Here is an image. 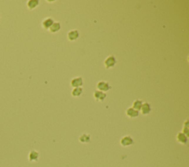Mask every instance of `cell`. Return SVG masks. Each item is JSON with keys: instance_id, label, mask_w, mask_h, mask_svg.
I'll list each match as a JSON object with an SVG mask.
<instances>
[{"instance_id": "6da1fadb", "label": "cell", "mask_w": 189, "mask_h": 167, "mask_svg": "<svg viewBox=\"0 0 189 167\" xmlns=\"http://www.w3.org/2000/svg\"><path fill=\"white\" fill-rule=\"evenodd\" d=\"M121 145L122 146H124V147H126V146H129L131 145H132L134 144V140L131 136H126L124 137H123L122 139H121Z\"/></svg>"}, {"instance_id": "7a4b0ae2", "label": "cell", "mask_w": 189, "mask_h": 167, "mask_svg": "<svg viewBox=\"0 0 189 167\" xmlns=\"http://www.w3.org/2000/svg\"><path fill=\"white\" fill-rule=\"evenodd\" d=\"M116 64V59L113 55H110L105 60L104 66L106 69L112 68Z\"/></svg>"}, {"instance_id": "3957f363", "label": "cell", "mask_w": 189, "mask_h": 167, "mask_svg": "<svg viewBox=\"0 0 189 167\" xmlns=\"http://www.w3.org/2000/svg\"><path fill=\"white\" fill-rule=\"evenodd\" d=\"M97 88L98 90L102 92H106L111 89V86L109 84L106 82L101 81L97 84Z\"/></svg>"}, {"instance_id": "277c9868", "label": "cell", "mask_w": 189, "mask_h": 167, "mask_svg": "<svg viewBox=\"0 0 189 167\" xmlns=\"http://www.w3.org/2000/svg\"><path fill=\"white\" fill-rule=\"evenodd\" d=\"M93 96L96 101L102 102L103 101V100L105 99V98L106 97V94L104 93V92H102V91H100L97 90L94 92Z\"/></svg>"}, {"instance_id": "5b68a950", "label": "cell", "mask_w": 189, "mask_h": 167, "mask_svg": "<svg viewBox=\"0 0 189 167\" xmlns=\"http://www.w3.org/2000/svg\"><path fill=\"white\" fill-rule=\"evenodd\" d=\"M39 158V153L36 150H31L29 152L28 160L30 162H36Z\"/></svg>"}, {"instance_id": "8992f818", "label": "cell", "mask_w": 189, "mask_h": 167, "mask_svg": "<svg viewBox=\"0 0 189 167\" xmlns=\"http://www.w3.org/2000/svg\"><path fill=\"white\" fill-rule=\"evenodd\" d=\"M126 114L130 119H135V118H137L139 116V111L135 110L132 108H129L126 111Z\"/></svg>"}, {"instance_id": "52a82bcc", "label": "cell", "mask_w": 189, "mask_h": 167, "mask_svg": "<svg viewBox=\"0 0 189 167\" xmlns=\"http://www.w3.org/2000/svg\"><path fill=\"white\" fill-rule=\"evenodd\" d=\"M176 139H177V142L180 144H186L188 142V137L182 132L177 133Z\"/></svg>"}, {"instance_id": "ba28073f", "label": "cell", "mask_w": 189, "mask_h": 167, "mask_svg": "<svg viewBox=\"0 0 189 167\" xmlns=\"http://www.w3.org/2000/svg\"><path fill=\"white\" fill-rule=\"evenodd\" d=\"M71 86L74 88H78L83 86V78L81 77H75L71 80Z\"/></svg>"}, {"instance_id": "9c48e42d", "label": "cell", "mask_w": 189, "mask_h": 167, "mask_svg": "<svg viewBox=\"0 0 189 167\" xmlns=\"http://www.w3.org/2000/svg\"><path fill=\"white\" fill-rule=\"evenodd\" d=\"M79 37V33L78 30H72L70 31L67 34V38H68L69 41H73L78 39Z\"/></svg>"}, {"instance_id": "30bf717a", "label": "cell", "mask_w": 189, "mask_h": 167, "mask_svg": "<svg viewBox=\"0 0 189 167\" xmlns=\"http://www.w3.org/2000/svg\"><path fill=\"white\" fill-rule=\"evenodd\" d=\"M151 105H150L149 103H143L142 107L141 108V111L143 115H147L151 112Z\"/></svg>"}, {"instance_id": "8fae6325", "label": "cell", "mask_w": 189, "mask_h": 167, "mask_svg": "<svg viewBox=\"0 0 189 167\" xmlns=\"http://www.w3.org/2000/svg\"><path fill=\"white\" fill-rule=\"evenodd\" d=\"M39 4V2L38 0H30L27 2V6L29 10L32 11V10L35 9Z\"/></svg>"}, {"instance_id": "7c38bea8", "label": "cell", "mask_w": 189, "mask_h": 167, "mask_svg": "<svg viewBox=\"0 0 189 167\" xmlns=\"http://www.w3.org/2000/svg\"><path fill=\"white\" fill-rule=\"evenodd\" d=\"M53 23H54V21H53L52 18H45V19L42 21L43 28L46 29V30H47V29H48L49 30V28H50V27L53 25Z\"/></svg>"}, {"instance_id": "4fadbf2b", "label": "cell", "mask_w": 189, "mask_h": 167, "mask_svg": "<svg viewBox=\"0 0 189 167\" xmlns=\"http://www.w3.org/2000/svg\"><path fill=\"white\" fill-rule=\"evenodd\" d=\"M61 29V24H59L58 22H56L53 23V25L49 28V31L52 33H57L58 31H59Z\"/></svg>"}, {"instance_id": "5bb4252c", "label": "cell", "mask_w": 189, "mask_h": 167, "mask_svg": "<svg viewBox=\"0 0 189 167\" xmlns=\"http://www.w3.org/2000/svg\"><path fill=\"white\" fill-rule=\"evenodd\" d=\"M79 142L83 144L89 143V142H90V136H89V134L83 133V134H82L81 136L79 137Z\"/></svg>"}, {"instance_id": "9a60e30c", "label": "cell", "mask_w": 189, "mask_h": 167, "mask_svg": "<svg viewBox=\"0 0 189 167\" xmlns=\"http://www.w3.org/2000/svg\"><path fill=\"white\" fill-rule=\"evenodd\" d=\"M83 93V88L81 87L78 88H75L73 91H72V96L74 97H78L80 95H81V93Z\"/></svg>"}, {"instance_id": "2e32d148", "label": "cell", "mask_w": 189, "mask_h": 167, "mask_svg": "<svg viewBox=\"0 0 189 167\" xmlns=\"http://www.w3.org/2000/svg\"><path fill=\"white\" fill-rule=\"evenodd\" d=\"M142 105H143V102L141 101V100H139V99H137V100H135V101L133 103L132 108H134L135 110L139 111V110H141V107H142Z\"/></svg>"}, {"instance_id": "e0dca14e", "label": "cell", "mask_w": 189, "mask_h": 167, "mask_svg": "<svg viewBox=\"0 0 189 167\" xmlns=\"http://www.w3.org/2000/svg\"><path fill=\"white\" fill-rule=\"evenodd\" d=\"M183 133H184L187 137H188L189 136V128H188V121L186 120L185 122L183 125V131H182Z\"/></svg>"}, {"instance_id": "ac0fdd59", "label": "cell", "mask_w": 189, "mask_h": 167, "mask_svg": "<svg viewBox=\"0 0 189 167\" xmlns=\"http://www.w3.org/2000/svg\"><path fill=\"white\" fill-rule=\"evenodd\" d=\"M0 18H1V15H0Z\"/></svg>"}]
</instances>
